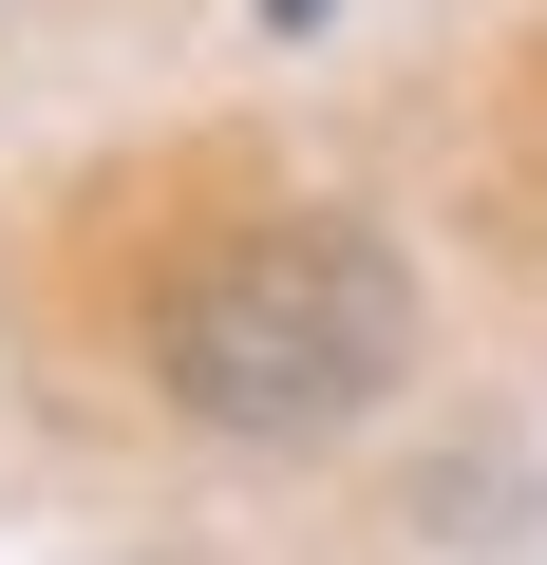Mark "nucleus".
Here are the masks:
<instances>
[{
	"label": "nucleus",
	"instance_id": "1",
	"mask_svg": "<svg viewBox=\"0 0 547 565\" xmlns=\"http://www.w3.org/2000/svg\"><path fill=\"white\" fill-rule=\"evenodd\" d=\"M151 359L208 434H340L397 359H415V282L378 226L340 207H284V226H227L170 302H151Z\"/></svg>",
	"mask_w": 547,
	"mask_h": 565
}]
</instances>
